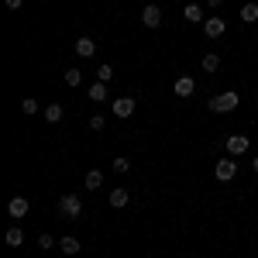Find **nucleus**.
<instances>
[{"label": "nucleus", "instance_id": "nucleus-1", "mask_svg": "<svg viewBox=\"0 0 258 258\" xmlns=\"http://www.w3.org/2000/svg\"><path fill=\"white\" fill-rule=\"evenodd\" d=\"M238 103H241V97L234 90H224V93H217V97L210 100V110H214V114H231Z\"/></svg>", "mask_w": 258, "mask_h": 258}, {"label": "nucleus", "instance_id": "nucleus-2", "mask_svg": "<svg viewBox=\"0 0 258 258\" xmlns=\"http://www.w3.org/2000/svg\"><path fill=\"white\" fill-rule=\"evenodd\" d=\"M59 214H62L66 220H76V217L83 214V200L76 197V193H66V197L59 200Z\"/></svg>", "mask_w": 258, "mask_h": 258}, {"label": "nucleus", "instance_id": "nucleus-3", "mask_svg": "<svg viewBox=\"0 0 258 258\" xmlns=\"http://www.w3.org/2000/svg\"><path fill=\"white\" fill-rule=\"evenodd\" d=\"M224 148H227L231 159H238V155H244V152L251 148V141H248V135H231V138L224 141Z\"/></svg>", "mask_w": 258, "mask_h": 258}, {"label": "nucleus", "instance_id": "nucleus-4", "mask_svg": "<svg viewBox=\"0 0 258 258\" xmlns=\"http://www.w3.org/2000/svg\"><path fill=\"white\" fill-rule=\"evenodd\" d=\"M214 176H217L220 182H231V179L238 176V162H234V159H217V165H214Z\"/></svg>", "mask_w": 258, "mask_h": 258}, {"label": "nucleus", "instance_id": "nucleus-5", "mask_svg": "<svg viewBox=\"0 0 258 258\" xmlns=\"http://www.w3.org/2000/svg\"><path fill=\"white\" fill-rule=\"evenodd\" d=\"M224 31H227V21L217 18V14H210V18L203 21V35L207 38H224Z\"/></svg>", "mask_w": 258, "mask_h": 258}, {"label": "nucleus", "instance_id": "nucleus-6", "mask_svg": "<svg viewBox=\"0 0 258 258\" xmlns=\"http://www.w3.org/2000/svg\"><path fill=\"white\" fill-rule=\"evenodd\" d=\"M141 24L152 28V31L162 28V7H159V4H145V11H141Z\"/></svg>", "mask_w": 258, "mask_h": 258}, {"label": "nucleus", "instance_id": "nucleus-7", "mask_svg": "<svg viewBox=\"0 0 258 258\" xmlns=\"http://www.w3.org/2000/svg\"><path fill=\"white\" fill-rule=\"evenodd\" d=\"M135 107H138V103H135L131 97H117V100H110V110H114V117H131V114H135Z\"/></svg>", "mask_w": 258, "mask_h": 258}, {"label": "nucleus", "instance_id": "nucleus-8", "mask_svg": "<svg viewBox=\"0 0 258 258\" xmlns=\"http://www.w3.org/2000/svg\"><path fill=\"white\" fill-rule=\"evenodd\" d=\"M172 90H176V97L189 100L193 93H197V83H193V76H179V80L172 83Z\"/></svg>", "mask_w": 258, "mask_h": 258}, {"label": "nucleus", "instance_id": "nucleus-9", "mask_svg": "<svg viewBox=\"0 0 258 258\" xmlns=\"http://www.w3.org/2000/svg\"><path fill=\"white\" fill-rule=\"evenodd\" d=\"M28 210H31V203H28L24 197H14L11 203H7V214H11L14 220H24V217H28Z\"/></svg>", "mask_w": 258, "mask_h": 258}, {"label": "nucleus", "instance_id": "nucleus-10", "mask_svg": "<svg viewBox=\"0 0 258 258\" xmlns=\"http://www.w3.org/2000/svg\"><path fill=\"white\" fill-rule=\"evenodd\" d=\"M131 203V193L124 189V186H117V189H110V207L114 210H120V207H127Z\"/></svg>", "mask_w": 258, "mask_h": 258}, {"label": "nucleus", "instance_id": "nucleus-11", "mask_svg": "<svg viewBox=\"0 0 258 258\" xmlns=\"http://www.w3.org/2000/svg\"><path fill=\"white\" fill-rule=\"evenodd\" d=\"M41 114H45V120H48V124H59V120L66 117V107H62V103H48Z\"/></svg>", "mask_w": 258, "mask_h": 258}, {"label": "nucleus", "instance_id": "nucleus-12", "mask_svg": "<svg viewBox=\"0 0 258 258\" xmlns=\"http://www.w3.org/2000/svg\"><path fill=\"white\" fill-rule=\"evenodd\" d=\"M182 18L189 21V24H203V7H200V4H186V11H182Z\"/></svg>", "mask_w": 258, "mask_h": 258}, {"label": "nucleus", "instance_id": "nucleus-13", "mask_svg": "<svg viewBox=\"0 0 258 258\" xmlns=\"http://www.w3.org/2000/svg\"><path fill=\"white\" fill-rule=\"evenodd\" d=\"M90 100H93V103H100V100H103V103H107V100H110V90H107V83H93V86H90Z\"/></svg>", "mask_w": 258, "mask_h": 258}, {"label": "nucleus", "instance_id": "nucleus-14", "mask_svg": "<svg viewBox=\"0 0 258 258\" xmlns=\"http://www.w3.org/2000/svg\"><path fill=\"white\" fill-rule=\"evenodd\" d=\"M59 248H62V255H80V241L73 238V234H66V238H59Z\"/></svg>", "mask_w": 258, "mask_h": 258}, {"label": "nucleus", "instance_id": "nucleus-15", "mask_svg": "<svg viewBox=\"0 0 258 258\" xmlns=\"http://www.w3.org/2000/svg\"><path fill=\"white\" fill-rule=\"evenodd\" d=\"M93 52H97L93 38H76V55H80V59H90Z\"/></svg>", "mask_w": 258, "mask_h": 258}, {"label": "nucleus", "instance_id": "nucleus-16", "mask_svg": "<svg viewBox=\"0 0 258 258\" xmlns=\"http://www.w3.org/2000/svg\"><path fill=\"white\" fill-rule=\"evenodd\" d=\"M4 241H7V248H21V244H24V231H21V227H11V231L4 234Z\"/></svg>", "mask_w": 258, "mask_h": 258}, {"label": "nucleus", "instance_id": "nucleus-17", "mask_svg": "<svg viewBox=\"0 0 258 258\" xmlns=\"http://www.w3.org/2000/svg\"><path fill=\"white\" fill-rule=\"evenodd\" d=\"M100 186H103V172L100 169H90L86 172V189H100Z\"/></svg>", "mask_w": 258, "mask_h": 258}, {"label": "nucleus", "instance_id": "nucleus-18", "mask_svg": "<svg viewBox=\"0 0 258 258\" xmlns=\"http://www.w3.org/2000/svg\"><path fill=\"white\" fill-rule=\"evenodd\" d=\"M241 21H244V24L258 21V4H244V7H241Z\"/></svg>", "mask_w": 258, "mask_h": 258}, {"label": "nucleus", "instance_id": "nucleus-19", "mask_svg": "<svg viewBox=\"0 0 258 258\" xmlns=\"http://www.w3.org/2000/svg\"><path fill=\"white\" fill-rule=\"evenodd\" d=\"M80 83H83V73L76 69V66H73V69H66V86H80Z\"/></svg>", "mask_w": 258, "mask_h": 258}, {"label": "nucleus", "instance_id": "nucleus-20", "mask_svg": "<svg viewBox=\"0 0 258 258\" xmlns=\"http://www.w3.org/2000/svg\"><path fill=\"white\" fill-rule=\"evenodd\" d=\"M203 69H207V73H217V69H220V55H214V52L203 55Z\"/></svg>", "mask_w": 258, "mask_h": 258}, {"label": "nucleus", "instance_id": "nucleus-21", "mask_svg": "<svg viewBox=\"0 0 258 258\" xmlns=\"http://www.w3.org/2000/svg\"><path fill=\"white\" fill-rule=\"evenodd\" d=\"M21 110H24V114H38V110H41V103L28 97V100H21Z\"/></svg>", "mask_w": 258, "mask_h": 258}, {"label": "nucleus", "instance_id": "nucleus-22", "mask_svg": "<svg viewBox=\"0 0 258 258\" xmlns=\"http://www.w3.org/2000/svg\"><path fill=\"white\" fill-rule=\"evenodd\" d=\"M97 80H100V83H110V80H114V69H110L107 62H103V66L97 69Z\"/></svg>", "mask_w": 258, "mask_h": 258}, {"label": "nucleus", "instance_id": "nucleus-23", "mask_svg": "<svg viewBox=\"0 0 258 258\" xmlns=\"http://www.w3.org/2000/svg\"><path fill=\"white\" fill-rule=\"evenodd\" d=\"M114 172L127 176V172H131V159H114Z\"/></svg>", "mask_w": 258, "mask_h": 258}, {"label": "nucleus", "instance_id": "nucleus-24", "mask_svg": "<svg viewBox=\"0 0 258 258\" xmlns=\"http://www.w3.org/2000/svg\"><path fill=\"white\" fill-rule=\"evenodd\" d=\"M52 244H59V238H52V234H41V238H38V248H41V251H48Z\"/></svg>", "mask_w": 258, "mask_h": 258}, {"label": "nucleus", "instance_id": "nucleus-25", "mask_svg": "<svg viewBox=\"0 0 258 258\" xmlns=\"http://www.w3.org/2000/svg\"><path fill=\"white\" fill-rule=\"evenodd\" d=\"M90 127H93V131H103V117L93 114V117H90Z\"/></svg>", "mask_w": 258, "mask_h": 258}, {"label": "nucleus", "instance_id": "nucleus-26", "mask_svg": "<svg viewBox=\"0 0 258 258\" xmlns=\"http://www.w3.org/2000/svg\"><path fill=\"white\" fill-rule=\"evenodd\" d=\"M4 4H7V11H18V7L24 4V0H4Z\"/></svg>", "mask_w": 258, "mask_h": 258}, {"label": "nucleus", "instance_id": "nucleus-27", "mask_svg": "<svg viewBox=\"0 0 258 258\" xmlns=\"http://www.w3.org/2000/svg\"><path fill=\"white\" fill-rule=\"evenodd\" d=\"M207 4H210V7H214V11H217L220 4H224V0H207Z\"/></svg>", "mask_w": 258, "mask_h": 258}, {"label": "nucleus", "instance_id": "nucleus-28", "mask_svg": "<svg viewBox=\"0 0 258 258\" xmlns=\"http://www.w3.org/2000/svg\"><path fill=\"white\" fill-rule=\"evenodd\" d=\"M251 169H255V172H258V159H255V162H251Z\"/></svg>", "mask_w": 258, "mask_h": 258}]
</instances>
